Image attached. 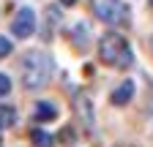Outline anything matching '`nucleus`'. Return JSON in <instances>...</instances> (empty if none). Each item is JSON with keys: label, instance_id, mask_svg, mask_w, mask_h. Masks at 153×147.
Masks as SVG:
<instances>
[{"label": "nucleus", "instance_id": "obj_7", "mask_svg": "<svg viewBox=\"0 0 153 147\" xmlns=\"http://www.w3.org/2000/svg\"><path fill=\"white\" fill-rule=\"evenodd\" d=\"M16 123V109L8 104H0V128H11Z\"/></svg>", "mask_w": 153, "mask_h": 147}, {"label": "nucleus", "instance_id": "obj_1", "mask_svg": "<svg viewBox=\"0 0 153 147\" xmlns=\"http://www.w3.org/2000/svg\"><path fill=\"white\" fill-rule=\"evenodd\" d=\"M52 76V60L49 54L41 49H30L22 57V85L27 90H38L44 87Z\"/></svg>", "mask_w": 153, "mask_h": 147}, {"label": "nucleus", "instance_id": "obj_3", "mask_svg": "<svg viewBox=\"0 0 153 147\" xmlns=\"http://www.w3.org/2000/svg\"><path fill=\"white\" fill-rule=\"evenodd\" d=\"M90 11L107 25H128V6L123 0H90Z\"/></svg>", "mask_w": 153, "mask_h": 147}, {"label": "nucleus", "instance_id": "obj_8", "mask_svg": "<svg viewBox=\"0 0 153 147\" xmlns=\"http://www.w3.org/2000/svg\"><path fill=\"white\" fill-rule=\"evenodd\" d=\"M30 142H33L36 147H52V144H55V139H52L47 131H41V128H33V131H30Z\"/></svg>", "mask_w": 153, "mask_h": 147}, {"label": "nucleus", "instance_id": "obj_13", "mask_svg": "<svg viewBox=\"0 0 153 147\" xmlns=\"http://www.w3.org/2000/svg\"><path fill=\"white\" fill-rule=\"evenodd\" d=\"M150 6H153V0H150Z\"/></svg>", "mask_w": 153, "mask_h": 147}, {"label": "nucleus", "instance_id": "obj_10", "mask_svg": "<svg viewBox=\"0 0 153 147\" xmlns=\"http://www.w3.org/2000/svg\"><path fill=\"white\" fill-rule=\"evenodd\" d=\"M11 93V79L6 74H0V96H8Z\"/></svg>", "mask_w": 153, "mask_h": 147}, {"label": "nucleus", "instance_id": "obj_12", "mask_svg": "<svg viewBox=\"0 0 153 147\" xmlns=\"http://www.w3.org/2000/svg\"><path fill=\"white\" fill-rule=\"evenodd\" d=\"M60 3H63V6H74V3H76V0H60Z\"/></svg>", "mask_w": 153, "mask_h": 147}, {"label": "nucleus", "instance_id": "obj_11", "mask_svg": "<svg viewBox=\"0 0 153 147\" xmlns=\"http://www.w3.org/2000/svg\"><path fill=\"white\" fill-rule=\"evenodd\" d=\"M6 54H11V41L6 35H0V57H6Z\"/></svg>", "mask_w": 153, "mask_h": 147}, {"label": "nucleus", "instance_id": "obj_5", "mask_svg": "<svg viewBox=\"0 0 153 147\" xmlns=\"http://www.w3.org/2000/svg\"><path fill=\"white\" fill-rule=\"evenodd\" d=\"M131 98H134V82H131V79L120 82L118 87L112 90V104H115V106H126Z\"/></svg>", "mask_w": 153, "mask_h": 147}, {"label": "nucleus", "instance_id": "obj_9", "mask_svg": "<svg viewBox=\"0 0 153 147\" xmlns=\"http://www.w3.org/2000/svg\"><path fill=\"white\" fill-rule=\"evenodd\" d=\"M74 46L76 49H88V27L82 22L74 25Z\"/></svg>", "mask_w": 153, "mask_h": 147}, {"label": "nucleus", "instance_id": "obj_6", "mask_svg": "<svg viewBox=\"0 0 153 147\" xmlns=\"http://www.w3.org/2000/svg\"><path fill=\"white\" fill-rule=\"evenodd\" d=\"M33 117H36L38 123H49V120H55V117H57V106H55V104H49V101H38V104H36V109H33Z\"/></svg>", "mask_w": 153, "mask_h": 147}, {"label": "nucleus", "instance_id": "obj_4", "mask_svg": "<svg viewBox=\"0 0 153 147\" xmlns=\"http://www.w3.org/2000/svg\"><path fill=\"white\" fill-rule=\"evenodd\" d=\"M11 33L16 35V38H30V35L36 33V14L33 8H19L14 22H11Z\"/></svg>", "mask_w": 153, "mask_h": 147}, {"label": "nucleus", "instance_id": "obj_2", "mask_svg": "<svg viewBox=\"0 0 153 147\" xmlns=\"http://www.w3.org/2000/svg\"><path fill=\"white\" fill-rule=\"evenodd\" d=\"M99 54L107 65H115V68H128L134 63V54H131V46L123 35L118 33H107L101 35L99 41Z\"/></svg>", "mask_w": 153, "mask_h": 147}]
</instances>
